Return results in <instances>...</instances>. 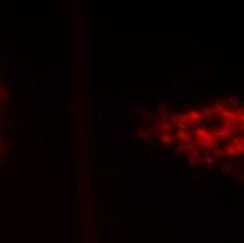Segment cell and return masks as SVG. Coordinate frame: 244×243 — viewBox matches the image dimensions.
Instances as JSON below:
<instances>
[{
  "mask_svg": "<svg viewBox=\"0 0 244 243\" xmlns=\"http://www.w3.org/2000/svg\"><path fill=\"white\" fill-rule=\"evenodd\" d=\"M158 130L171 131V125H168V124H164V122H161V124H158Z\"/></svg>",
  "mask_w": 244,
  "mask_h": 243,
  "instance_id": "52a82bcc",
  "label": "cell"
},
{
  "mask_svg": "<svg viewBox=\"0 0 244 243\" xmlns=\"http://www.w3.org/2000/svg\"><path fill=\"white\" fill-rule=\"evenodd\" d=\"M220 115L223 117V118H234V114L231 113L230 110H222Z\"/></svg>",
  "mask_w": 244,
  "mask_h": 243,
  "instance_id": "277c9868",
  "label": "cell"
},
{
  "mask_svg": "<svg viewBox=\"0 0 244 243\" xmlns=\"http://www.w3.org/2000/svg\"><path fill=\"white\" fill-rule=\"evenodd\" d=\"M156 118H157V117H156V115H153L152 113H146V114H145V120H146V121H149V122H153Z\"/></svg>",
  "mask_w": 244,
  "mask_h": 243,
  "instance_id": "8992f818",
  "label": "cell"
},
{
  "mask_svg": "<svg viewBox=\"0 0 244 243\" xmlns=\"http://www.w3.org/2000/svg\"><path fill=\"white\" fill-rule=\"evenodd\" d=\"M161 139H163L164 142H167V143H171V145H173L174 142H175L173 138H170V136H167V135H163V136H161Z\"/></svg>",
  "mask_w": 244,
  "mask_h": 243,
  "instance_id": "9c48e42d",
  "label": "cell"
},
{
  "mask_svg": "<svg viewBox=\"0 0 244 243\" xmlns=\"http://www.w3.org/2000/svg\"><path fill=\"white\" fill-rule=\"evenodd\" d=\"M226 153H227V155H231V156H233V155L237 153V150H236V149H233V148H229V149H226Z\"/></svg>",
  "mask_w": 244,
  "mask_h": 243,
  "instance_id": "7c38bea8",
  "label": "cell"
},
{
  "mask_svg": "<svg viewBox=\"0 0 244 243\" xmlns=\"http://www.w3.org/2000/svg\"><path fill=\"white\" fill-rule=\"evenodd\" d=\"M222 105H223V103H222V101H215V103H213V108H215V110H223V107H222Z\"/></svg>",
  "mask_w": 244,
  "mask_h": 243,
  "instance_id": "ba28073f",
  "label": "cell"
},
{
  "mask_svg": "<svg viewBox=\"0 0 244 243\" xmlns=\"http://www.w3.org/2000/svg\"><path fill=\"white\" fill-rule=\"evenodd\" d=\"M199 163H201V160L198 159V157H192L191 159V166L194 167V166H199Z\"/></svg>",
  "mask_w": 244,
  "mask_h": 243,
  "instance_id": "30bf717a",
  "label": "cell"
},
{
  "mask_svg": "<svg viewBox=\"0 0 244 243\" xmlns=\"http://www.w3.org/2000/svg\"><path fill=\"white\" fill-rule=\"evenodd\" d=\"M213 114V110H201L198 113V120H205L208 115H212Z\"/></svg>",
  "mask_w": 244,
  "mask_h": 243,
  "instance_id": "7a4b0ae2",
  "label": "cell"
},
{
  "mask_svg": "<svg viewBox=\"0 0 244 243\" xmlns=\"http://www.w3.org/2000/svg\"><path fill=\"white\" fill-rule=\"evenodd\" d=\"M146 135H149V134H147V132H145L142 128H139V130L136 131V136H138V139H139V141H143Z\"/></svg>",
  "mask_w": 244,
  "mask_h": 243,
  "instance_id": "5b68a950",
  "label": "cell"
},
{
  "mask_svg": "<svg viewBox=\"0 0 244 243\" xmlns=\"http://www.w3.org/2000/svg\"><path fill=\"white\" fill-rule=\"evenodd\" d=\"M223 171H225L226 174H229V176H231V173H233V169H231V167H229V166H225V167H223Z\"/></svg>",
  "mask_w": 244,
  "mask_h": 243,
  "instance_id": "8fae6325",
  "label": "cell"
},
{
  "mask_svg": "<svg viewBox=\"0 0 244 243\" xmlns=\"http://www.w3.org/2000/svg\"><path fill=\"white\" fill-rule=\"evenodd\" d=\"M227 105H230L231 108H234L238 105V96H229L227 97Z\"/></svg>",
  "mask_w": 244,
  "mask_h": 243,
  "instance_id": "6da1fadb",
  "label": "cell"
},
{
  "mask_svg": "<svg viewBox=\"0 0 244 243\" xmlns=\"http://www.w3.org/2000/svg\"><path fill=\"white\" fill-rule=\"evenodd\" d=\"M157 108L160 110V111H163V113H167V111H165V108H164V105L160 104V105H157Z\"/></svg>",
  "mask_w": 244,
  "mask_h": 243,
  "instance_id": "4fadbf2b",
  "label": "cell"
},
{
  "mask_svg": "<svg viewBox=\"0 0 244 243\" xmlns=\"http://www.w3.org/2000/svg\"><path fill=\"white\" fill-rule=\"evenodd\" d=\"M187 128H188V130H191L192 132H194V134H198V135L202 132L201 127H199V125H197V124H189V125H187Z\"/></svg>",
  "mask_w": 244,
  "mask_h": 243,
  "instance_id": "3957f363",
  "label": "cell"
}]
</instances>
